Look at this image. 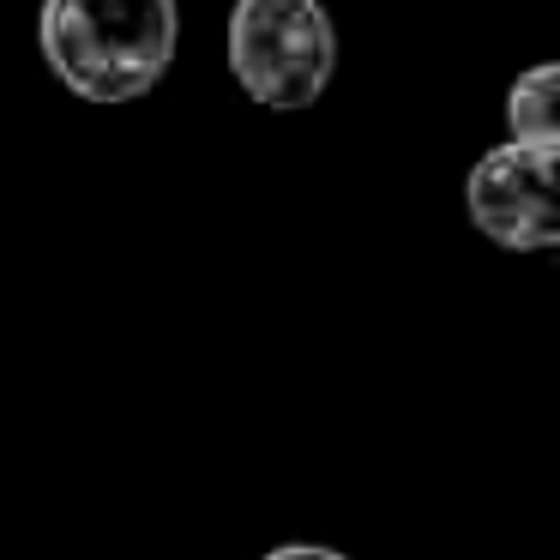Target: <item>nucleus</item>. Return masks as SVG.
I'll use <instances>...</instances> for the list:
<instances>
[{
	"label": "nucleus",
	"mask_w": 560,
	"mask_h": 560,
	"mask_svg": "<svg viewBox=\"0 0 560 560\" xmlns=\"http://www.w3.org/2000/svg\"><path fill=\"white\" fill-rule=\"evenodd\" d=\"M175 43V0H43V55L85 103H133L158 91Z\"/></svg>",
	"instance_id": "nucleus-1"
},
{
	"label": "nucleus",
	"mask_w": 560,
	"mask_h": 560,
	"mask_svg": "<svg viewBox=\"0 0 560 560\" xmlns=\"http://www.w3.org/2000/svg\"><path fill=\"white\" fill-rule=\"evenodd\" d=\"M230 73L259 109H307L338 73V25L319 0H235Z\"/></svg>",
	"instance_id": "nucleus-2"
},
{
	"label": "nucleus",
	"mask_w": 560,
	"mask_h": 560,
	"mask_svg": "<svg viewBox=\"0 0 560 560\" xmlns=\"http://www.w3.org/2000/svg\"><path fill=\"white\" fill-rule=\"evenodd\" d=\"M470 223L506 254H548L560 242V199H555V158L530 145H494L476 158L464 182Z\"/></svg>",
	"instance_id": "nucleus-3"
},
{
	"label": "nucleus",
	"mask_w": 560,
	"mask_h": 560,
	"mask_svg": "<svg viewBox=\"0 0 560 560\" xmlns=\"http://www.w3.org/2000/svg\"><path fill=\"white\" fill-rule=\"evenodd\" d=\"M506 133H512V145H530V151L560 158V73L548 61L512 79V91H506Z\"/></svg>",
	"instance_id": "nucleus-4"
},
{
	"label": "nucleus",
	"mask_w": 560,
	"mask_h": 560,
	"mask_svg": "<svg viewBox=\"0 0 560 560\" xmlns=\"http://www.w3.org/2000/svg\"><path fill=\"white\" fill-rule=\"evenodd\" d=\"M259 560H350V555H338V548H319V542H290V548H271V555H259Z\"/></svg>",
	"instance_id": "nucleus-5"
}]
</instances>
